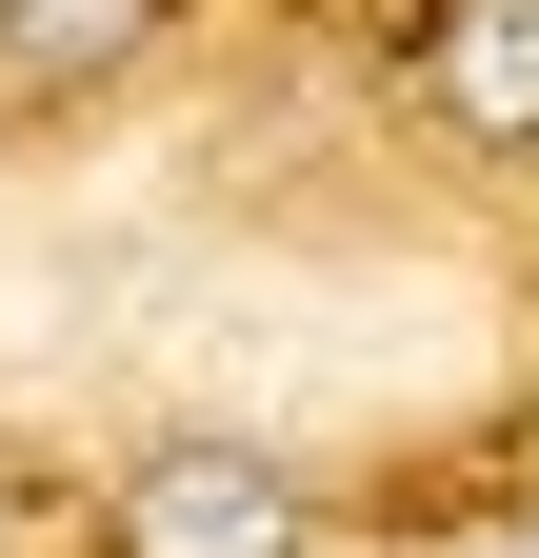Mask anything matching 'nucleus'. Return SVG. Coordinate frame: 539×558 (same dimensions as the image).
Returning a JSON list of instances; mask_svg holds the SVG:
<instances>
[{
	"label": "nucleus",
	"mask_w": 539,
	"mask_h": 558,
	"mask_svg": "<svg viewBox=\"0 0 539 558\" xmlns=\"http://www.w3.org/2000/svg\"><path fill=\"white\" fill-rule=\"evenodd\" d=\"M120 558H300V478L260 439H160L120 478Z\"/></svg>",
	"instance_id": "nucleus-1"
},
{
	"label": "nucleus",
	"mask_w": 539,
	"mask_h": 558,
	"mask_svg": "<svg viewBox=\"0 0 539 558\" xmlns=\"http://www.w3.org/2000/svg\"><path fill=\"white\" fill-rule=\"evenodd\" d=\"M160 60V0H0V120H60Z\"/></svg>",
	"instance_id": "nucleus-2"
},
{
	"label": "nucleus",
	"mask_w": 539,
	"mask_h": 558,
	"mask_svg": "<svg viewBox=\"0 0 539 558\" xmlns=\"http://www.w3.org/2000/svg\"><path fill=\"white\" fill-rule=\"evenodd\" d=\"M440 120L480 160H539V0H440Z\"/></svg>",
	"instance_id": "nucleus-3"
},
{
	"label": "nucleus",
	"mask_w": 539,
	"mask_h": 558,
	"mask_svg": "<svg viewBox=\"0 0 539 558\" xmlns=\"http://www.w3.org/2000/svg\"><path fill=\"white\" fill-rule=\"evenodd\" d=\"M0 558H21V499H0Z\"/></svg>",
	"instance_id": "nucleus-4"
}]
</instances>
